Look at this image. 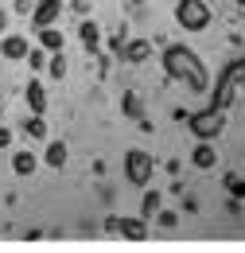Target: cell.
Listing matches in <instances>:
<instances>
[{
	"label": "cell",
	"instance_id": "cell-4",
	"mask_svg": "<svg viewBox=\"0 0 245 253\" xmlns=\"http://www.w3.org/2000/svg\"><path fill=\"white\" fill-rule=\"evenodd\" d=\"M152 171H156L152 152H144V148H128L124 152V179L132 187H148L152 183Z\"/></svg>",
	"mask_w": 245,
	"mask_h": 253
},
{
	"label": "cell",
	"instance_id": "cell-13",
	"mask_svg": "<svg viewBox=\"0 0 245 253\" xmlns=\"http://www.w3.org/2000/svg\"><path fill=\"white\" fill-rule=\"evenodd\" d=\"M35 168H39V156H35V152H12V171H16L20 179L35 175Z\"/></svg>",
	"mask_w": 245,
	"mask_h": 253
},
{
	"label": "cell",
	"instance_id": "cell-16",
	"mask_svg": "<svg viewBox=\"0 0 245 253\" xmlns=\"http://www.w3.org/2000/svg\"><path fill=\"white\" fill-rule=\"evenodd\" d=\"M160 203H163V195L160 191H144V203H140V218H156V211H160Z\"/></svg>",
	"mask_w": 245,
	"mask_h": 253
},
{
	"label": "cell",
	"instance_id": "cell-23",
	"mask_svg": "<svg viewBox=\"0 0 245 253\" xmlns=\"http://www.w3.org/2000/svg\"><path fill=\"white\" fill-rule=\"evenodd\" d=\"M8 144H12V128L0 125V148H8Z\"/></svg>",
	"mask_w": 245,
	"mask_h": 253
},
{
	"label": "cell",
	"instance_id": "cell-1",
	"mask_svg": "<svg viewBox=\"0 0 245 253\" xmlns=\"http://www.w3.org/2000/svg\"><path fill=\"white\" fill-rule=\"evenodd\" d=\"M160 63H163L167 82H187L195 94H206V90H210V74H206V66H203V59H199L187 43H167L163 55H160Z\"/></svg>",
	"mask_w": 245,
	"mask_h": 253
},
{
	"label": "cell",
	"instance_id": "cell-14",
	"mask_svg": "<svg viewBox=\"0 0 245 253\" xmlns=\"http://www.w3.org/2000/svg\"><path fill=\"white\" fill-rule=\"evenodd\" d=\"M121 113L128 117V121H140V117H144V101H140L136 90H124L121 94Z\"/></svg>",
	"mask_w": 245,
	"mask_h": 253
},
{
	"label": "cell",
	"instance_id": "cell-17",
	"mask_svg": "<svg viewBox=\"0 0 245 253\" xmlns=\"http://www.w3.org/2000/svg\"><path fill=\"white\" fill-rule=\"evenodd\" d=\"M24 132L35 136V140H43V136H47V121H43V113H31L28 121H24Z\"/></svg>",
	"mask_w": 245,
	"mask_h": 253
},
{
	"label": "cell",
	"instance_id": "cell-2",
	"mask_svg": "<svg viewBox=\"0 0 245 253\" xmlns=\"http://www.w3.org/2000/svg\"><path fill=\"white\" fill-rule=\"evenodd\" d=\"M210 20H214V12L206 0H175V24L183 32H206Z\"/></svg>",
	"mask_w": 245,
	"mask_h": 253
},
{
	"label": "cell",
	"instance_id": "cell-27",
	"mask_svg": "<svg viewBox=\"0 0 245 253\" xmlns=\"http://www.w3.org/2000/svg\"><path fill=\"white\" fill-rule=\"evenodd\" d=\"M234 4H238V8H245V0H234Z\"/></svg>",
	"mask_w": 245,
	"mask_h": 253
},
{
	"label": "cell",
	"instance_id": "cell-8",
	"mask_svg": "<svg viewBox=\"0 0 245 253\" xmlns=\"http://www.w3.org/2000/svg\"><path fill=\"white\" fill-rule=\"evenodd\" d=\"M191 164L199 168V171H210L218 164V148L214 140H195V152H191Z\"/></svg>",
	"mask_w": 245,
	"mask_h": 253
},
{
	"label": "cell",
	"instance_id": "cell-3",
	"mask_svg": "<svg viewBox=\"0 0 245 253\" xmlns=\"http://www.w3.org/2000/svg\"><path fill=\"white\" fill-rule=\"evenodd\" d=\"M187 128H191L195 140H214V136H222V128H226V109L206 105L199 113H187Z\"/></svg>",
	"mask_w": 245,
	"mask_h": 253
},
{
	"label": "cell",
	"instance_id": "cell-12",
	"mask_svg": "<svg viewBox=\"0 0 245 253\" xmlns=\"http://www.w3.org/2000/svg\"><path fill=\"white\" fill-rule=\"evenodd\" d=\"M66 160H70V148H66V140H51V144H47V152H43V164L59 171V168H66Z\"/></svg>",
	"mask_w": 245,
	"mask_h": 253
},
{
	"label": "cell",
	"instance_id": "cell-20",
	"mask_svg": "<svg viewBox=\"0 0 245 253\" xmlns=\"http://www.w3.org/2000/svg\"><path fill=\"white\" fill-rule=\"evenodd\" d=\"M24 63H28L31 70H35V74H39V70H43V66H47V51H43V47H31V51H28V59H24Z\"/></svg>",
	"mask_w": 245,
	"mask_h": 253
},
{
	"label": "cell",
	"instance_id": "cell-22",
	"mask_svg": "<svg viewBox=\"0 0 245 253\" xmlns=\"http://www.w3.org/2000/svg\"><path fill=\"white\" fill-rule=\"evenodd\" d=\"M12 8H16L20 16H31V8H35V0H12Z\"/></svg>",
	"mask_w": 245,
	"mask_h": 253
},
{
	"label": "cell",
	"instance_id": "cell-7",
	"mask_svg": "<svg viewBox=\"0 0 245 253\" xmlns=\"http://www.w3.org/2000/svg\"><path fill=\"white\" fill-rule=\"evenodd\" d=\"M28 51H31V43L24 39V35H0V55L8 59V63H24L28 59Z\"/></svg>",
	"mask_w": 245,
	"mask_h": 253
},
{
	"label": "cell",
	"instance_id": "cell-25",
	"mask_svg": "<svg viewBox=\"0 0 245 253\" xmlns=\"http://www.w3.org/2000/svg\"><path fill=\"white\" fill-rule=\"evenodd\" d=\"M70 8H74V12H78V16H86V12H90V0H74V4H70Z\"/></svg>",
	"mask_w": 245,
	"mask_h": 253
},
{
	"label": "cell",
	"instance_id": "cell-26",
	"mask_svg": "<svg viewBox=\"0 0 245 253\" xmlns=\"http://www.w3.org/2000/svg\"><path fill=\"white\" fill-rule=\"evenodd\" d=\"M8 32V12H4V8H0V35Z\"/></svg>",
	"mask_w": 245,
	"mask_h": 253
},
{
	"label": "cell",
	"instance_id": "cell-19",
	"mask_svg": "<svg viewBox=\"0 0 245 253\" xmlns=\"http://www.w3.org/2000/svg\"><path fill=\"white\" fill-rule=\"evenodd\" d=\"M47 70H51V78H66V55L62 51L47 55Z\"/></svg>",
	"mask_w": 245,
	"mask_h": 253
},
{
	"label": "cell",
	"instance_id": "cell-15",
	"mask_svg": "<svg viewBox=\"0 0 245 253\" xmlns=\"http://www.w3.org/2000/svg\"><path fill=\"white\" fill-rule=\"evenodd\" d=\"M39 47H43V51H47V55H55V51H62V43H66V39H62V32H55V24H51V28H39Z\"/></svg>",
	"mask_w": 245,
	"mask_h": 253
},
{
	"label": "cell",
	"instance_id": "cell-24",
	"mask_svg": "<svg viewBox=\"0 0 245 253\" xmlns=\"http://www.w3.org/2000/svg\"><path fill=\"white\" fill-rule=\"evenodd\" d=\"M109 47H113V51H121V47H124V32H113V39H109Z\"/></svg>",
	"mask_w": 245,
	"mask_h": 253
},
{
	"label": "cell",
	"instance_id": "cell-10",
	"mask_svg": "<svg viewBox=\"0 0 245 253\" xmlns=\"http://www.w3.org/2000/svg\"><path fill=\"white\" fill-rule=\"evenodd\" d=\"M24 97H28L31 113H47V86L39 82V74H35V78L28 82V86H24Z\"/></svg>",
	"mask_w": 245,
	"mask_h": 253
},
{
	"label": "cell",
	"instance_id": "cell-21",
	"mask_svg": "<svg viewBox=\"0 0 245 253\" xmlns=\"http://www.w3.org/2000/svg\"><path fill=\"white\" fill-rule=\"evenodd\" d=\"M156 222H160L163 230H175V226H179V214H175V211H156Z\"/></svg>",
	"mask_w": 245,
	"mask_h": 253
},
{
	"label": "cell",
	"instance_id": "cell-6",
	"mask_svg": "<svg viewBox=\"0 0 245 253\" xmlns=\"http://www.w3.org/2000/svg\"><path fill=\"white\" fill-rule=\"evenodd\" d=\"M117 55H121V63H128V66L148 63V59H152V39H124V47Z\"/></svg>",
	"mask_w": 245,
	"mask_h": 253
},
{
	"label": "cell",
	"instance_id": "cell-18",
	"mask_svg": "<svg viewBox=\"0 0 245 253\" xmlns=\"http://www.w3.org/2000/svg\"><path fill=\"white\" fill-rule=\"evenodd\" d=\"M222 187L230 191V199H245V179H242V175H234V171L222 179Z\"/></svg>",
	"mask_w": 245,
	"mask_h": 253
},
{
	"label": "cell",
	"instance_id": "cell-11",
	"mask_svg": "<svg viewBox=\"0 0 245 253\" xmlns=\"http://www.w3.org/2000/svg\"><path fill=\"white\" fill-rule=\"evenodd\" d=\"M117 234L128 242H144L148 238V218H117Z\"/></svg>",
	"mask_w": 245,
	"mask_h": 253
},
{
	"label": "cell",
	"instance_id": "cell-5",
	"mask_svg": "<svg viewBox=\"0 0 245 253\" xmlns=\"http://www.w3.org/2000/svg\"><path fill=\"white\" fill-rule=\"evenodd\" d=\"M62 16V0H35V8H31V28L39 32V28H51V24H59Z\"/></svg>",
	"mask_w": 245,
	"mask_h": 253
},
{
	"label": "cell",
	"instance_id": "cell-9",
	"mask_svg": "<svg viewBox=\"0 0 245 253\" xmlns=\"http://www.w3.org/2000/svg\"><path fill=\"white\" fill-rule=\"evenodd\" d=\"M78 43H82V47H86L90 55H97V51H101V28L93 24L90 16H86V20L78 24Z\"/></svg>",
	"mask_w": 245,
	"mask_h": 253
}]
</instances>
